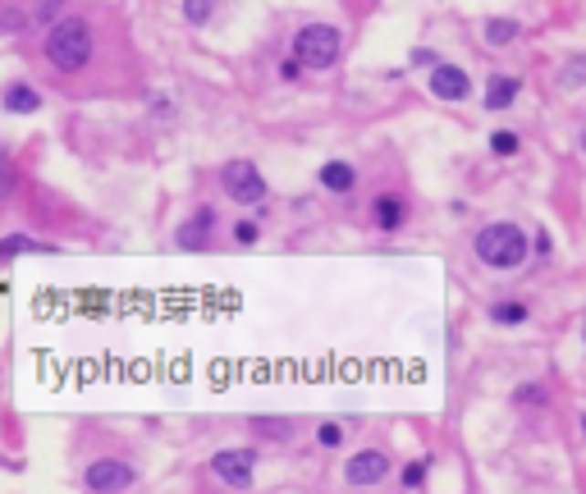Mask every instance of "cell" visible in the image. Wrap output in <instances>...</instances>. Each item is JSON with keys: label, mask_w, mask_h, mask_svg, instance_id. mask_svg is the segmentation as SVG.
Masks as SVG:
<instances>
[{"label": "cell", "mask_w": 586, "mask_h": 494, "mask_svg": "<svg viewBox=\"0 0 586 494\" xmlns=\"http://www.w3.org/2000/svg\"><path fill=\"white\" fill-rule=\"evenodd\" d=\"M581 152H586V133H581Z\"/></svg>", "instance_id": "4316f807"}, {"label": "cell", "mask_w": 586, "mask_h": 494, "mask_svg": "<svg viewBox=\"0 0 586 494\" xmlns=\"http://www.w3.org/2000/svg\"><path fill=\"white\" fill-rule=\"evenodd\" d=\"M19 252H47V243H33V238H24V234L0 238V261H15Z\"/></svg>", "instance_id": "9a60e30c"}, {"label": "cell", "mask_w": 586, "mask_h": 494, "mask_svg": "<svg viewBox=\"0 0 586 494\" xmlns=\"http://www.w3.org/2000/svg\"><path fill=\"white\" fill-rule=\"evenodd\" d=\"M10 184H15V165H10V152L0 147V197L10 193Z\"/></svg>", "instance_id": "7402d4cb"}, {"label": "cell", "mask_w": 586, "mask_h": 494, "mask_svg": "<svg viewBox=\"0 0 586 494\" xmlns=\"http://www.w3.org/2000/svg\"><path fill=\"white\" fill-rule=\"evenodd\" d=\"M211 229H215V211H211V206H202L197 215H188V220L179 225L174 243H179L183 252H197V247H206V243H211Z\"/></svg>", "instance_id": "9c48e42d"}, {"label": "cell", "mask_w": 586, "mask_h": 494, "mask_svg": "<svg viewBox=\"0 0 586 494\" xmlns=\"http://www.w3.org/2000/svg\"><path fill=\"white\" fill-rule=\"evenodd\" d=\"M476 261L481 266H490V270H513V266H522L527 261V234L518 229V225H508V220H495V225H486L481 234H476Z\"/></svg>", "instance_id": "6da1fadb"}, {"label": "cell", "mask_w": 586, "mask_h": 494, "mask_svg": "<svg viewBox=\"0 0 586 494\" xmlns=\"http://www.w3.org/2000/svg\"><path fill=\"white\" fill-rule=\"evenodd\" d=\"M518 92H522V83H518V79L495 74V79L486 83V106H490V110H508V106L518 101Z\"/></svg>", "instance_id": "7c38bea8"}, {"label": "cell", "mask_w": 586, "mask_h": 494, "mask_svg": "<svg viewBox=\"0 0 586 494\" xmlns=\"http://www.w3.org/2000/svg\"><path fill=\"white\" fill-rule=\"evenodd\" d=\"M220 188H225V197L238 202V206H261V202H266V179H261V170H256L252 161H229V165L220 170Z\"/></svg>", "instance_id": "277c9868"}, {"label": "cell", "mask_w": 586, "mask_h": 494, "mask_svg": "<svg viewBox=\"0 0 586 494\" xmlns=\"http://www.w3.org/2000/svg\"><path fill=\"white\" fill-rule=\"evenodd\" d=\"M490 321H495V325H522V321H527V307H522V302H495V307H490Z\"/></svg>", "instance_id": "2e32d148"}, {"label": "cell", "mask_w": 586, "mask_h": 494, "mask_svg": "<svg viewBox=\"0 0 586 494\" xmlns=\"http://www.w3.org/2000/svg\"><path fill=\"white\" fill-rule=\"evenodd\" d=\"M279 74H284V79L293 83V79H298V74H303V65H298V60H284V69H279Z\"/></svg>", "instance_id": "d4e9b609"}, {"label": "cell", "mask_w": 586, "mask_h": 494, "mask_svg": "<svg viewBox=\"0 0 586 494\" xmlns=\"http://www.w3.org/2000/svg\"><path fill=\"white\" fill-rule=\"evenodd\" d=\"M581 435H586V407H581Z\"/></svg>", "instance_id": "484cf974"}, {"label": "cell", "mask_w": 586, "mask_h": 494, "mask_svg": "<svg viewBox=\"0 0 586 494\" xmlns=\"http://www.w3.org/2000/svg\"><path fill=\"white\" fill-rule=\"evenodd\" d=\"M211 10H215V0H183V19H188L193 28H202V24L211 19Z\"/></svg>", "instance_id": "d6986e66"}, {"label": "cell", "mask_w": 586, "mask_h": 494, "mask_svg": "<svg viewBox=\"0 0 586 494\" xmlns=\"http://www.w3.org/2000/svg\"><path fill=\"white\" fill-rule=\"evenodd\" d=\"M340 33L330 24H312V28H298V37H293V60H298L303 69H330L340 60Z\"/></svg>", "instance_id": "3957f363"}, {"label": "cell", "mask_w": 586, "mask_h": 494, "mask_svg": "<svg viewBox=\"0 0 586 494\" xmlns=\"http://www.w3.org/2000/svg\"><path fill=\"white\" fill-rule=\"evenodd\" d=\"M385 471H390V457H385L381 448H362V453H353V457H349L344 480H349V485H358V489H367V485H381V480H385Z\"/></svg>", "instance_id": "52a82bcc"}, {"label": "cell", "mask_w": 586, "mask_h": 494, "mask_svg": "<svg viewBox=\"0 0 586 494\" xmlns=\"http://www.w3.org/2000/svg\"><path fill=\"white\" fill-rule=\"evenodd\" d=\"M317 439H321V444H326V448H340V444H344V430H340V426H335V421H326V426H321V430H317Z\"/></svg>", "instance_id": "603a6c76"}, {"label": "cell", "mask_w": 586, "mask_h": 494, "mask_svg": "<svg viewBox=\"0 0 586 494\" xmlns=\"http://www.w3.org/2000/svg\"><path fill=\"white\" fill-rule=\"evenodd\" d=\"M211 471L225 480V485H252V471H256V453L252 448H220L211 457Z\"/></svg>", "instance_id": "8992f818"}, {"label": "cell", "mask_w": 586, "mask_h": 494, "mask_svg": "<svg viewBox=\"0 0 586 494\" xmlns=\"http://www.w3.org/2000/svg\"><path fill=\"white\" fill-rule=\"evenodd\" d=\"M317 179H321L326 193H353V188H358V170H353L349 161H326Z\"/></svg>", "instance_id": "30bf717a"}, {"label": "cell", "mask_w": 586, "mask_h": 494, "mask_svg": "<svg viewBox=\"0 0 586 494\" xmlns=\"http://www.w3.org/2000/svg\"><path fill=\"white\" fill-rule=\"evenodd\" d=\"M581 83H586V51H581V56H572V60L563 65V74H559V88H568V92H572V88H581Z\"/></svg>", "instance_id": "e0dca14e"}, {"label": "cell", "mask_w": 586, "mask_h": 494, "mask_svg": "<svg viewBox=\"0 0 586 494\" xmlns=\"http://www.w3.org/2000/svg\"><path fill=\"white\" fill-rule=\"evenodd\" d=\"M431 92H435L440 101H467L472 79H467L458 65H435V69H431Z\"/></svg>", "instance_id": "ba28073f"}, {"label": "cell", "mask_w": 586, "mask_h": 494, "mask_svg": "<svg viewBox=\"0 0 586 494\" xmlns=\"http://www.w3.org/2000/svg\"><path fill=\"white\" fill-rule=\"evenodd\" d=\"M371 220H376V229H385V234L403 229V220H408L403 197H376V202H371Z\"/></svg>", "instance_id": "8fae6325"}, {"label": "cell", "mask_w": 586, "mask_h": 494, "mask_svg": "<svg viewBox=\"0 0 586 494\" xmlns=\"http://www.w3.org/2000/svg\"><path fill=\"white\" fill-rule=\"evenodd\" d=\"M518 33H522V28H518L513 19H490V24H486V42H490V47H508Z\"/></svg>", "instance_id": "5bb4252c"}, {"label": "cell", "mask_w": 586, "mask_h": 494, "mask_svg": "<svg viewBox=\"0 0 586 494\" xmlns=\"http://www.w3.org/2000/svg\"><path fill=\"white\" fill-rule=\"evenodd\" d=\"M518 147H522V138H518L513 129H495V133H490V152H495V156H518Z\"/></svg>", "instance_id": "ac0fdd59"}, {"label": "cell", "mask_w": 586, "mask_h": 494, "mask_svg": "<svg viewBox=\"0 0 586 494\" xmlns=\"http://www.w3.org/2000/svg\"><path fill=\"white\" fill-rule=\"evenodd\" d=\"M518 403H545L540 384H522V389H518Z\"/></svg>", "instance_id": "cb8c5ba5"}, {"label": "cell", "mask_w": 586, "mask_h": 494, "mask_svg": "<svg viewBox=\"0 0 586 494\" xmlns=\"http://www.w3.org/2000/svg\"><path fill=\"white\" fill-rule=\"evenodd\" d=\"M5 110H10V115H33V110H42V97H37L33 88L15 83V88H5Z\"/></svg>", "instance_id": "4fadbf2b"}, {"label": "cell", "mask_w": 586, "mask_h": 494, "mask_svg": "<svg viewBox=\"0 0 586 494\" xmlns=\"http://www.w3.org/2000/svg\"><path fill=\"white\" fill-rule=\"evenodd\" d=\"M426 467H431L426 457H417V462H408V467H403V485H408V489H417V485H422V476H426Z\"/></svg>", "instance_id": "44dd1931"}, {"label": "cell", "mask_w": 586, "mask_h": 494, "mask_svg": "<svg viewBox=\"0 0 586 494\" xmlns=\"http://www.w3.org/2000/svg\"><path fill=\"white\" fill-rule=\"evenodd\" d=\"M88 489L92 494H120V489H129V480H133V467L124 462V457H97L92 467H88Z\"/></svg>", "instance_id": "5b68a950"}, {"label": "cell", "mask_w": 586, "mask_h": 494, "mask_svg": "<svg viewBox=\"0 0 586 494\" xmlns=\"http://www.w3.org/2000/svg\"><path fill=\"white\" fill-rule=\"evenodd\" d=\"M47 60L56 69H65V74H78L92 60V28L83 19H60L47 33Z\"/></svg>", "instance_id": "7a4b0ae2"}, {"label": "cell", "mask_w": 586, "mask_h": 494, "mask_svg": "<svg viewBox=\"0 0 586 494\" xmlns=\"http://www.w3.org/2000/svg\"><path fill=\"white\" fill-rule=\"evenodd\" d=\"M256 238H261V229H256L252 220H238V225H234V243H243V247H252Z\"/></svg>", "instance_id": "ffe728a7"}, {"label": "cell", "mask_w": 586, "mask_h": 494, "mask_svg": "<svg viewBox=\"0 0 586 494\" xmlns=\"http://www.w3.org/2000/svg\"><path fill=\"white\" fill-rule=\"evenodd\" d=\"M581 334H586V321H581Z\"/></svg>", "instance_id": "83f0119b"}]
</instances>
